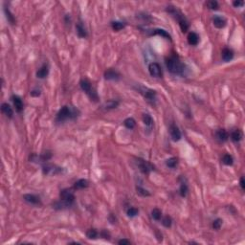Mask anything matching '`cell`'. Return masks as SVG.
Here are the masks:
<instances>
[{"instance_id":"74e56055","label":"cell","mask_w":245,"mask_h":245,"mask_svg":"<svg viewBox=\"0 0 245 245\" xmlns=\"http://www.w3.org/2000/svg\"><path fill=\"white\" fill-rule=\"evenodd\" d=\"M40 156V162H45V161H48L52 158V153H51L50 151H45Z\"/></svg>"},{"instance_id":"3957f363","label":"cell","mask_w":245,"mask_h":245,"mask_svg":"<svg viewBox=\"0 0 245 245\" xmlns=\"http://www.w3.org/2000/svg\"><path fill=\"white\" fill-rule=\"evenodd\" d=\"M167 12H169L170 15H172V16L174 17L178 21L179 27H180V29H181V31L183 33H186L190 27V24H189V21L187 20V18L184 16V15L182 14V12L173 6H167Z\"/></svg>"},{"instance_id":"9a60e30c","label":"cell","mask_w":245,"mask_h":245,"mask_svg":"<svg viewBox=\"0 0 245 245\" xmlns=\"http://www.w3.org/2000/svg\"><path fill=\"white\" fill-rule=\"evenodd\" d=\"M150 35H161L167 40H172L171 35L167 33L166 30L164 29H154V30H150Z\"/></svg>"},{"instance_id":"603a6c76","label":"cell","mask_w":245,"mask_h":245,"mask_svg":"<svg viewBox=\"0 0 245 245\" xmlns=\"http://www.w3.org/2000/svg\"><path fill=\"white\" fill-rule=\"evenodd\" d=\"M119 101H116V100H109V101H107L106 104H105V106H104V107L106 109V110H111V109H114V108H116V107H118V106H119Z\"/></svg>"},{"instance_id":"7c38bea8","label":"cell","mask_w":245,"mask_h":245,"mask_svg":"<svg viewBox=\"0 0 245 245\" xmlns=\"http://www.w3.org/2000/svg\"><path fill=\"white\" fill-rule=\"evenodd\" d=\"M213 23L214 25V27H216L218 29H222L226 26L227 21L224 17H222L220 16H214L213 17Z\"/></svg>"},{"instance_id":"ee69618b","label":"cell","mask_w":245,"mask_h":245,"mask_svg":"<svg viewBox=\"0 0 245 245\" xmlns=\"http://www.w3.org/2000/svg\"><path fill=\"white\" fill-rule=\"evenodd\" d=\"M239 185H240V188H241V190H245V181H244V177L243 176H241L240 177V181H239Z\"/></svg>"},{"instance_id":"4dcf8cb0","label":"cell","mask_w":245,"mask_h":245,"mask_svg":"<svg viewBox=\"0 0 245 245\" xmlns=\"http://www.w3.org/2000/svg\"><path fill=\"white\" fill-rule=\"evenodd\" d=\"M177 165H178V159L176 157H172L170 159L166 160V166L171 167V169H174Z\"/></svg>"},{"instance_id":"d590c367","label":"cell","mask_w":245,"mask_h":245,"mask_svg":"<svg viewBox=\"0 0 245 245\" xmlns=\"http://www.w3.org/2000/svg\"><path fill=\"white\" fill-rule=\"evenodd\" d=\"M162 224H163V226H165L166 228L172 227V217L169 216V215H166L165 217H163V219H162Z\"/></svg>"},{"instance_id":"d6986e66","label":"cell","mask_w":245,"mask_h":245,"mask_svg":"<svg viewBox=\"0 0 245 245\" xmlns=\"http://www.w3.org/2000/svg\"><path fill=\"white\" fill-rule=\"evenodd\" d=\"M215 137L219 142H226L229 139V134L225 130H218L215 132Z\"/></svg>"},{"instance_id":"4fadbf2b","label":"cell","mask_w":245,"mask_h":245,"mask_svg":"<svg viewBox=\"0 0 245 245\" xmlns=\"http://www.w3.org/2000/svg\"><path fill=\"white\" fill-rule=\"evenodd\" d=\"M144 97L148 101L151 102V104H154L156 101V91H154L152 89L146 88L145 92H144Z\"/></svg>"},{"instance_id":"d6a6232c","label":"cell","mask_w":245,"mask_h":245,"mask_svg":"<svg viewBox=\"0 0 245 245\" xmlns=\"http://www.w3.org/2000/svg\"><path fill=\"white\" fill-rule=\"evenodd\" d=\"M99 236V233L95 230V229H89L86 232V237L89 239H96Z\"/></svg>"},{"instance_id":"7bdbcfd3","label":"cell","mask_w":245,"mask_h":245,"mask_svg":"<svg viewBox=\"0 0 245 245\" xmlns=\"http://www.w3.org/2000/svg\"><path fill=\"white\" fill-rule=\"evenodd\" d=\"M233 5L236 7V8H238V7H242L244 5V2L241 1V0H236V1L233 2Z\"/></svg>"},{"instance_id":"f1b7e54d","label":"cell","mask_w":245,"mask_h":245,"mask_svg":"<svg viewBox=\"0 0 245 245\" xmlns=\"http://www.w3.org/2000/svg\"><path fill=\"white\" fill-rule=\"evenodd\" d=\"M125 26V24L124 22H121V21H113L111 22V27L114 31H120L122 29H124Z\"/></svg>"},{"instance_id":"8d00e7d4","label":"cell","mask_w":245,"mask_h":245,"mask_svg":"<svg viewBox=\"0 0 245 245\" xmlns=\"http://www.w3.org/2000/svg\"><path fill=\"white\" fill-rule=\"evenodd\" d=\"M222 224H223V220H222V219L216 218V219H214V220L213 221V228H214V230H219V229L221 228Z\"/></svg>"},{"instance_id":"ffe728a7","label":"cell","mask_w":245,"mask_h":245,"mask_svg":"<svg viewBox=\"0 0 245 245\" xmlns=\"http://www.w3.org/2000/svg\"><path fill=\"white\" fill-rule=\"evenodd\" d=\"M48 74H49V68H48V66L46 65V64H44V65H42L40 69L37 70L36 78H38V79H45L46 77L48 76Z\"/></svg>"},{"instance_id":"1f68e13d","label":"cell","mask_w":245,"mask_h":245,"mask_svg":"<svg viewBox=\"0 0 245 245\" xmlns=\"http://www.w3.org/2000/svg\"><path fill=\"white\" fill-rule=\"evenodd\" d=\"M151 216L154 220H160L161 217H162V212L160 209L158 208H154L152 211H151Z\"/></svg>"},{"instance_id":"6da1fadb","label":"cell","mask_w":245,"mask_h":245,"mask_svg":"<svg viewBox=\"0 0 245 245\" xmlns=\"http://www.w3.org/2000/svg\"><path fill=\"white\" fill-rule=\"evenodd\" d=\"M80 110L74 106H64L60 108V110L58 112L56 122L57 123H63L68 120H75L80 116Z\"/></svg>"},{"instance_id":"7a4b0ae2","label":"cell","mask_w":245,"mask_h":245,"mask_svg":"<svg viewBox=\"0 0 245 245\" xmlns=\"http://www.w3.org/2000/svg\"><path fill=\"white\" fill-rule=\"evenodd\" d=\"M166 66L171 73L174 75L184 76L186 73V65L179 59L177 56H172L166 60Z\"/></svg>"},{"instance_id":"52a82bcc","label":"cell","mask_w":245,"mask_h":245,"mask_svg":"<svg viewBox=\"0 0 245 245\" xmlns=\"http://www.w3.org/2000/svg\"><path fill=\"white\" fill-rule=\"evenodd\" d=\"M62 169L56 165L47 164L42 167V172L45 175H57L62 172Z\"/></svg>"},{"instance_id":"b9f144b4","label":"cell","mask_w":245,"mask_h":245,"mask_svg":"<svg viewBox=\"0 0 245 245\" xmlns=\"http://www.w3.org/2000/svg\"><path fill=\"white\" fill-rule=\"evenodd\" d=\"M30 94H31L32 97H38V96H40V90L34 89V90H32V91L30 92Z\"/></svg>"},{"instance_id":"d4e9b609","label":"cell","mask_w":245,"mask_h":245,"mask_svg":"<svg viewBox=\"0 0 245 245\" xmlns=\"http://www.w3.org/2000/svg\"><path fill=\"white\" fill-rule=\"evenodd\" d=\"M143 122L146 125V126H148V127H151L153 125V119H152L151 116L148 113L143 114Z\"/></svg>"},{"instance_id":"60d3db41","label":"cell","mask_w":245,"mask_h":245,"mask_svg":"<svg viewBox=\"0 0 245 245\" xmlns=\"http://www.w3.org/2000/svg\"><path fill=\"white\" fill-rule=\"evenodd\" d=\"M108 221H109L111 224H115L116 222H117V218H116V216H115L113 214H110L109 216H108Z\"/></svg>"},{"instance_id":"44dd1931","label":"cell","mask_w":245,"mask_h":245,"mask_svg":"<svg viewBox=\"0 0 245 245\" xmlns=\"http://www.w3.org/2000/svg\"><path fill=\"white\" fill-rule=\"evenodd\" d=\"M76 30H77V34H78V35L82 38L83 37H86L87 36V32L83 26V24L82 22H79V23H77L76 25Z\"/></svg>"},{"instance_id":"cb8c5ba5","label":"cell","mask_w":245,"mask_h":245,"mask_svg":"<svg viewBox=\"0 0 245 245\" xmlns=\"http://www.w3.org/2000/svg\"><path fill=\"white\" fill-rule=\"evenodd\" d=\"M242 137H243V134H242V132L239 130H234L233 132L231 133V139L233 140L234 142H236V143L241 141Z\"/></svg>"},{"instance_id":"e0dca14e","label":"cell","mask_w":245,"mask_h":245,"mask_svg":"<svg viewBox=\"0 0 245 245\" xmlns=\"http://www.w3.org/2000/svg\"><path fill=\"white\" fill-rule=\"evenodd\" d=\"M221 57H222V59H223L225 62H228V61L233 59V58H234V52H233V51H232L231 49H229V48H224V49L222 50Z\"/></svg>"},{"instance_id":"30bf717a","label":"cell","mask_w":245,"mask_h":245,"mask_svg":"<svg viewBox=\"0 0 245 245\" xmlns=\"http://www.w3.org/2000/svg\"><path fill=\"white\" fill-rule=\"evenodd\" d=\"M23 199L27 203L33 205V206H41V201L40 197H37L35 195H31V193H27V195L23 196Z\"/></svg>"},{"instance_id":"5bb4252c","label":"cell","mask_w":245,"mask_h":245,"mask_svg":"<svg viewBox=\"0 0 245 245\" xmlns=\"http://www.w3.org/2000/svg\"><path fill=\"white\" fill-rule=\"evenodd\" d=\"M12 101L14 102V106L16 107V110L20 113L22 110H23V107H24V105H23V101L22 100L20 99V97L16 96V95H14L12 97Z\"/></svg>"},{"instance_id":"277c9868","label":"cell","mask_w":245,"mask_h":245,"mask_svg":"<svg viewBox=\"0 0 245 245\" xmlns=\"http://www.w3.org/2000/svg\"><path fill=\"white\" fill-rule=\"evenodd\" d=\"M80 85H81V88L82 89V91L85 92V94L89 97L90 100L93 101H97L99 100L96 90L93 88L91 82H90L87 79H82L80 82Z\"/></svg>"},{"instance_id":"e575fe53","label":"cell","mask_w":245,"mask_h":245,"mask_svg":"<svg viewBox=\"0 0 245 245\" xmlns=\"http://www.w3.org/2000/svg\"><path fill=\"white\" fill-rule=\"evenodd\" d=\"M139 214V210L135 207H130L126 210V214L128 217H135Z\"/></svg>"},{"instance_id":"9c48e42d","label":"cell","mask_w":245,"mask_h":245,"mask_svg":"<svg viewBox=\"0 0 245 245\" xmlns=\"http://www.w3.org/2000/svg\"><path fill=\"white\" fill-rule=\"evenodd\" d=\"M170 134H171V137H172V141H174V142H178L182 137L181 131L179 130L178 126L175 124H172L170 125Z\"/></svg>"},{"instance_id":"f6af8a7d","label":"cell","mask_w":245,"mask_h":245,"mask_svg":"<svg viewBox=\"0 0 245 245\" xmlns=\"http://www.w3.org/2000/svg\"><path fill=\"white\" fill-rule=\"evenodd\" d=\"M119 244H130V241L128 239H125V238H123V239H120L118 241Z\"/></svg>"},{"instance_id":"f546056e","label":"cell","mask_w":245,"mask_h":245,"mask_svg":"<svg viewBox=\"0 0 245 245\" xmlns=\"http://www.w3.org/2000/svg\"><path fill=\"white\" fill-rule=\"evenodd\" d=\"M124 125L126 128H128V130H133L136 125V122L133 118H127L125 120Z\"/></svg>"},{"instance_id":"8992f818","label":"cell","mask_w":245,"mask_h":245,"mask_svg":"<svg viewBox=\"0 0 245 245\" xmlns=\"http://www.w3.org/2000/svg\"><path fill=\"white\" fill-rule=\"evenodd\" d=\"M137 165L141 172H143L144 174H148L150 172L154 171V166L148 161H146L144 159L141 158L137 159Z\"/></svg>"},{"instance_id":"ac0fdd59","label":"cell","mask_w":245,"mask_h":245,"mask_svg":"<svg viewBox=\"0 0 245 245\" xmlns=\"http://www.w3.org/2000/svg\"><path fill=\"white\" fill-rule=\"evenodd\" d=\"M188 42L191 46H196L199 42V36L196 33L191 32L188 35Z\"/></svg>"},{"instance_id":"5b68a950","label":"cell","mask_w":245,"mask_h":245,"mask_svg":"<svg viewBox=\"0 0 245 245\" xmlns=\"http://www.w3.org/2000/svg\"><path fill=\"white\" fill-rule=\"evenodd\" d=\"M59 197L60 200L66 202L70 206L74 204L75 201V196H74V191L71 189H63L59 192Z\"/></svg>"},{"instance_id":"484cf974","label":"cell","mask_w":245,"mask_h":245,"mask_svg":"<svg viewBox=\"0 0 245 245\" xmlns=\"http://www.w3.org/2000/svg\"><path fill=\"white\" fill-rule=\"evenodd\" d=\"M4 12H5V15H6V18H7V20L10 22V24L15 25V24H16V18H15L14 16H12V12H10V10L5 7V8H4Z\"/></svg>"},{"instance_id":"83f0119b","label":"cell","mask_w":245,"mask_h":245,"mask_svg":"<svg viewBox=\"0 0 245 245\" xmlns=\"http://www.w3.org/2000/svg\"><path fill=\"white\" fill-rule=\"evenodd\" d=\"M136 192H137V195H139L140 196H143V197H148V196H150V192L144 189V188H142L140 186H137L136 187Z\"/></svg>"},{"instance_id":"f35d334b","label":"cell","mask_w":245,"mask_h":245,"mask_svg":"<svg viewBox=\"0 0 245 245\" xmlns=\"http://www.w3.org/2000/svg\"><path fill=\"white\" fill-rule=\"evenodd\" d=\"M207 7L211 10H217L219 5H218V2L215 1V0H211V1L207 2Z\"/></svg>"},{"instance_id":"ab89813d","label":"cell","mask_w":245,"mask_h":245,"mask_svg":"<svg viewBox=\"0 0 245 245\" xmlns=\"http://www.w3.org/2000/svg\"><path fill=\"white\" fill-rule=\"evenodd\" d=\"M101 238H106V239H109L110 235H109V233H108V232H107L106 230H102V231L101 232Z\"/></svg>"},{"instance_id":"836d02e7","label":"cell","mask_w":245,"mask_h":245,"mask_svg":"<svg viewBox=\"0 0 245 245\" xmlns=\"http://www.w3.org/2000/svg\"><path fill=\"white\" fill-rule=\"evenodd\" d=\"M222 162H223V164H225L227 166H232L234 163V158L232 155H230V154H225V155L222 157Z\"/></svg>"},{"instance_id":"7402d4cb","label":"cell","mask_w":245,"mask_h":245,"mask_svg":"<svg viewBox=\"0 0 245 245\" xmlns=\"http://www.w3.org/2000/svg\"><path fill=\"white\" fill-rule=\"evenodd\" d=\"M89 186V182L86 179H80L74 184V189L75 190H82L85 189Z\"/></svg>"},{"instance_id":"8fae6325","label":"cell","mask_w":245,"mask_h":245,"mask_svg":"<svg viewBox=\"0 0 245 245\" xmlns=\"http://www.w3.org/2000/svg\"><path fill=\"white\" fill-rule=\"evenodd\" d=\"M121 75L114 69H108L105 72V79L107 81H118Z\"/></svg>"},{"instance_id":"2e32d148","label":"cell","mask_w":245,"mask_h":245,"mask_svg":"<svg viewBox=\"0 0 245 245\" xmlns=\"http://www.w3.org/2000/svg\"><path fill=\"white\" fill-rule=\"evenodd\" d=\"M1 111L3 114H5L8 118H12V116H14V110L11 107V106L7 102H4V104L1 105Z\"/></svg>"},{"instance_id":"4316f807","label":"cell","mask_w":245,"mask_h":245,"mask_svg":"<svg viewBox=\"0 0 245 245\" xmlns=\"http://www.w3.org/2000/svg\"><path fill=\"white\" fill-rule=\"evenodd\" d=\"M189 191V188H188V185L185 181H182L181 184H180V189H179V193L180 196L182 197H185L187 196V193Z\"/></svg>"},{"instance_id":"ba28073f","label":"cell","mask_w":245,"mask_h":245,"mask_svg":"<svg viewBox=\"0 0 245 245\" xmlns=\"http://www.w3.org/2000/svg\"><path fill=\"white\" fill-rule=\"evenodd\" d=\"M148 72L150 74L151 77L153 78H162L163 76V72H162V68L159 65V63L157 62H151L148 65Z\"/></svg>"}]
</instances>
